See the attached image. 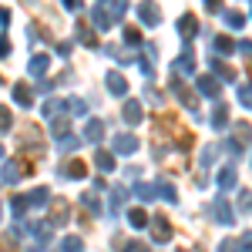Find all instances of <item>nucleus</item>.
Returning <instances> with one entry per match:
<instances>
[{"label":"nucleus","instance_id":"20e7f679","mask_svg":"<svg viewBox=\"0 0 252 252\" xmlns=\"http://www.w3.org/2000/svg\"><path fill=\"white\" fill-rule=\"evenodd\" d=\"M172 71H178V78H189V74H195V54L192 47H185L178 58L172 61Z\"/></svg>","mask_w":252,"mask_h":252},{"label":"nucleus","instance_id":"aec40b11","mask_svg":"<svg viewBox=\"0 0 252 252\" xmlns=\"http://www.w3.org/2000/svg\"><path fill=\"white\" fill-rule=\"evenodd\" d=\"M81 205H84V212L94 215V219L101 215V202H97V195H94V192H84V195H81Z\"/></svg>","mask_w":252,"mask_h":252},{"label":"nucleus","instance_id":"ea45409f","mask_svg":"<svg viewBox=\"0 0 252 252\" xmlns=\"http://www.w3.org/2000/svg\"><path fill=\"white\" fill-rule=\"evenodd\" d=\"M108 54H111L115 61H121V64H131V54H128V51H121V47H108Z\"/></svg>","mask_w":252,"mask_h":252},{"label":"nucleus","instance_id":"ddd939ff","mask_svg":"<svg viewBox=\"0 0 252 252\" xmlns=\"http://www.w3.org/2000/svg\"><path fill=\"white\" fill-rule=\"evenodd\" d=\"M104 84H108V91H111L115 97H125V94H128V81L121 78L118 71H108V78H104Z\"/></svg>","mask_w":252,"mask_h":252},{"label":"nucleus","instance_id":"f257e3e1","mask_svg":"<svg viewBox=\"0 0 252 252\" xmlns=\"http://www.w3.org/2000/svg\"><path fill=\"white\" fill-rule=\"evenodd\" d=\"M249 138H252V128L246 125V121H239V125H235V131H232V138L225 141V152H229L232 158H239V155H242V148L249 145Z\"/></svg>","mask_w":252,"mask_h":252},{"label":"nucleus","instance_id":"a19ab883","mask_svg":"<svg viewBox=\"0 0 252 252\" xmlns=\"http://www.w3.org/2000/svg\"><path fill=\"white\" fill-rule=\"evenodd\" d=\"M125 37H128V44H135V47L141 44V34H138L135 27H125Z\"/></svg>","mask_w":252,"mask_h":252},{"label":"nucleus","instance_id":"8fccbe9b","mask_svg":"<svg viewBox=\"0 0 252 252\" xmlns=\"http://www.w3.org/2000/svg\"><path fill=\"white\" fill-rule=\"evenodd\" d=\"M27 252H44V249H27Z\"/></svg>","mask_w":252,"mask_h":252},{"label":"nucleus","instance_id":"6ab92c4d","mask_svg":"<svg viewBox=\"0 0 252 252\" xmlns=\"http://www.w3.org/2000/svg\"><path fill=\"white\" fill-rule=\"evenodd\" d=\"M61 175H71V178H84V175H88V168H84V161L71 158V161H64V165H61Z\"/></svg>","mask_w":252,"mask_h":252},{"label":"nucleus","instance_id":"1a4fd4ad","mask_svg":"<svg viewBox=\"0 0 252 252\" xmlns=\"http://www.w3.org/2000/svg\"><path fill=\"white\" fill-rule=\"evenodd\" d=\"M178 34H182L185 44H192L195 34H198V20H195L192 14H182V17H178Z\"/></svg>","mask_w":252,"mask_h":252},{"label":"nucleus","instance_id":"393cba45","mask_svg":"<svg viewBox=\"0 0 252 252\" xmlns=\"http://www.w3.org/2000/svg\"><path fill=\"white\" fill-rule=\"evenodd\" d=\"M135 195L141 198V202H152V198L158 195V185H148V182H138V185H135Z\"/></svg>","mask_w":252,"mask_h":252},{"label":"nucleus","instance_id":"58836bf2","mask_svg":"<svg viewBox=\"0 0 252 252\" xmlns=\"http://www.w3.org/2000/svg\"><path fill=\"white\" fill-rule=\"evenodd\" d=\"M239 101H242V108H252V84L239 88Z\"/></svg>","mask_w":252,"mask_h":252},{"label":"nucleus","instance_id":"2f4dec72","mask_svg":"<svg viewBox=\"0 0 252 252\" xmlns=\"http://www.w3.org/2000/svg\"><path fill=\"white\" fill-rule=\"evenodd\" d=\"M47 198H51V192H47L44 185H40V189H34V192H27V202H31V205H44Z\"/></svg>","mask_w":252,"mask_h":252},{"label":"nucleus","instance_id":"6e6552de","mask_svg":"<svg viewBox=\"0 0 252 252\" xmlns=\"http://www.w3.org/2000/svg\"><path fill=\"white\" fill-rule=\"evenodd\" d=\"M67 219H71V205H67V202H51L47 222H51V225H67Z\"/></svg>","mask_w":252,"mask_h":252},{"label":"nucleus","instance_id":"4c0bfd02","mask_svg":"<svg viewBox=\"0 0 252 252\" xmlns=\"http://www.w3.org/2000/svg\"><path fill=\"white\" fill-rule=\"evenodd\" d=\"M225 24H229V27H235V31H239V27H242V24H246V17H242V14H239V10H229V14H225Z\"/></svg>","mask_w":252,"mask_h":252},{"label":"nucleus","instance_id":"de8ad7c7","mask_svg":"<svg viewBox=\"0 0 252 252\" xmlns=\"http://www.w3.org/2000/svg\"><path fill=\"white\" fill-rule=\"evenodd\" d=\"M242 249L252 252V235H242Z\"/></svg>","mask_w":252,"mask_h":252},{"label":"nucleus","instance_id":"7ed1b4c3","mask_svg":"<svg viewBox=\"0 0 252 252\" xmlns=\"http://www.w3.org/2000/svg\"><path fill=\"white\" fill-rule=\"evenodd\" d=\"M209 212H212V219L219 222V225H235V212L229 209L225 198H215L212 205H209Z\"/></svg>","mask_w":252,"mask_h":252},{"label":"nucleus","instance_id":"39448f33","mask_svg":"<svg viewBox=\"0 0 252 252\" xmlns=\"http://www.w3.org/2000/svg\"><path fill=\"white\" fill-rule=\"evenodd\" d=\"M111 145H115L118 155H135L138 152V138L131 135V131H118V135L111 138Z\"/></svg>","mask_w":252,"mask_h":252},{"label":"nucleus","instance_id":"9b49d317","mask_svg":"<svg viewBox=\"0 0 252 252\" xmlns=\"http://www.w3.org/2000/svg\"><path fill=\"white\" fill-rule=\"evenodd\" d=\"M152 239H155V242H168V239H172V225H168L165 215H155V219H152Z\"/></svg>","mask_w":252,"mask_h":252},{"label":"nucleus","instance_id":"412c9836","mask_svg":"<svg viewBox=\"0 0 252 252\" xmlns=\"http://www.w3.org/2000/svg\"><path fill=\"white\" fill-rule=\"evenodd\" d=\"M94 24H97V31H108V27L115 24L111 10H108V7H94Z\"/></svg>","mask_w":252,"mask_h":252},{"label":"nucleus","instance_id":"b1692460","mask_svg":"<svg viewBox=\"0 0 252 252\" xmlns=\"http://www.w3.org/2000/svg\"><path fill=\"white\" fill-rule=\"evenodd\" d=\"M212 47H215V54H232L239 44H235L232 37H225V34H222V37H215V40H212Z\"/></svg>","mask_w":252,"mask_h":252},{"label":"nucleus","instance_id":"3c124183","mask_svg":"<svg viewBox=\"0 0 252 252\" xmlns=\"http://www.w3.org/2000/svg\"><path fill=\"white\" fill-rule=\"evenodd\" d=\"M182 252H198V249H182Z\"/></svg>","mask_w":252,"mask_h":252},{"label":"nucleus","instance_id":"f03ea898","mask_svg":"<svg viewBox=\"0 0 252 252\" xmlns=\"http://www.w3.org/2000/svg\"><path fill=\"white\" fill-rule=\"evenodd\" d=\"M138 17H141L145 27H158V24H161V10H158L155 0H141V3H138Z\"/></svg>","mask_w":252,"mask_h":252},{"label":"nucleus","instance_id":"a211bd4d","mask_svg":"<svg viewBox=\"0 0 252 252\" xmlns=\"http://www.w3.org/2000/svg\"><path fill=\"white\" fill-rule=\"evenodd\" d=\"M209 67L215 71V78H222V81H235V71L225 64V61H219V58H212L209 61Z\"/></svg>","mask_w":252,"mask_h":252},{"label":"nucleus","instance_id":"79ce46f5","mask_svg":"<svg viewBox=\"0 0 252 252\" xmlns=\"http://www.w3.org/2000/svg\"><path fill=\"white\" fill-rule=\"evenodd\" d=\"M121 252H148V246H145V242H125Z\"/></svg>","mask_w":252,"mask_h":252},{"label":"nucleus","instance_id":"e433bc0d","mask_svg":"<svg viewBox=\"0 0 252 252\" xmlns=\"http://www.w3.org/2000/svg\"><path fill=\"white\" fill-rule=\"evenodd\" d=\"M242 249V239H222L219 242V252H239Z\"/></svg>","mask_w":252,"mask_h":252},{"label":"nucleus","instance_id":"423d86ee","mask_svg":"<svg viewBox=\"0 0 252 252\" xmlns=\"http://www.w3.org/2000/svg\"><path fill=\"white\" fill-rule=\"evenodd\" d=\"M172 91H175V97H178V101H182L192 115H198V101H195V94L185 88V84H182V78H172Z\"/></svg>","mask_w":252,"mask_h":252},{"label":"nucleus","instance_id":"49530a36","mask_svg":"<svg viewBox=\"0 0 252 252\" xmlns=\"http://www.w3.org/2000/svg\"><path fill=\"white\" fill-rule=\"evenodd\" d=\"M239 51L242 54H252V40H239Z\"/></svg>","mask_w":252,"mask_h":252},{"label":"nucleus","instance_id":"7c9ffc66","mask_svg":"<svg viewBox=\"0 0 252 252\" xmlns=\"http://www.w3.org/2000/svg\"><path fill=\"white\" fill-rule=\"evenodd\" d=\"M125 202H128V189H121V185H115V189H111V209H121V205H125Z\"/></svg>","mask_w":252,"mask_h":252},{"label":"nucleus","instance_id":"cd10ccee","mask_svg":"<svg viewBox=\"0 0 252 252\" xmlns=\"http://www.w3.org/2000/svg\"><path fill=\"white\" fill-rule=\"evenodd\" d=\"M61 252H84V239H81V235H67V239L61 242Z\"/></svg>","mask_w":252,"mask_h":252},{"label":"nucleus","instance_id":"0eeeda50","mask_svg":"<svg viewBox=\"0 0 252 252\" xmlns=\"http://www.w3.org/2000/svg\"><path fill=\"white\" fill-rule=\"evenodd\" d=\"M51 131H54V138L61 141V148H71V152L78 148V138L71 135V125H67V121H54V125H51Z\"/></svg>","mask_w":252,"mask_h":252},{"label":"nucleus","instance_id":"473e14b6","mask_svg":"<svg viewBox=\"0 0 252 252\" xmlns=\"http://www.w3.org/2000/svg\"><path fill=\"white\" fill-rule=\"evenodd\" d=\"M158 195H161V198H168V202H175V198H178V192H175V185H172V182H165V178L158 182Z\"/></svg>","mask_w":252,"mask_h":252},{"label":"nucleus","instance_id":"09e8293b","mask_svg":"<svg viewBox=\"0 0 252 252\" xmlns=\"http://www.w3.org/2000/svg\"><path fill=\"white\" fill-rule=\"evenodd\" d=\"M205 7H209V10H219V7H222V0H205Z\"/></svg>","mask_w":252,"mask_h":252},{"label":"nucleus","instance_id":"c85d7f7f","mask_svg":"<svg viewBox=\"0 0 252 252\" xmlns=\"http://www.w3.org/2000/svg\"><path fill=\"white\" fill-rule=\"evenodd\" d=\"M94 165L101 168V172H111V168H115V155H111V152H97Z\"/></svg>","mask_w":252,"mask_h":252},{"label":"nucleus","instance_id":"603ef678","mask_svg":"<svg viewBox=\"0 0 252 252\" xmlns=\"http://www.w3.org/2000/svg\"><path fill=\"white\" fill-rule=\"evenodd\" d=\"M101 3H108V0H101Z\"/></svg>","mask_w":252,"mask_h":252},{"label":"nucleus","instance_id":"a878e982","mask_svg":"<svg viewBox=\"0 0 252 252\" xmlns=\"http://www.w3.org/2000/svg\"><path fill=\"white\" fill-rule=\"evenodd\" d=\"M84 138L97 145V141L104 138V125H101V121H88V128H84Z\"/></svg>","mask_w":252,"mask_h":252},{"label":"nucleus","instance_id":"2eb2a0df","mask_svg":"<svg viewBox=\"0 0 252 252\" xmlns=\"http://www.w3.org/2000/svg\"><path fill=\"white\" fill-rule=\"evenodd\" d=\"M212 128L215 131H222V128H229V104H222V101H215V108H212Z\"/></svg>","mask_w":252,"mask_h":252},{"label":"nucleus","instance_id":"37998d69","mask_svg":"<svg viewBox=\"0 0 252 252\" xmlns=\"http://www.w3.org/2000/svg\"><path fill=\"white\" fill-rule=\"evenodd\" d=\"M61 3H64L67 10H81V7H84V0H61Z\"/></svg>","mask_w":252,"mask_h":252},{"label":"nucleus","instance_id":"a18cd8bd","mask_svg":"<svg viewBox=\"0 0 252 252\" xmlns=\"http://www.w3.org/2000/svg\"><path fill=\"white\" fill-rule=\"evenodd\" d=\"M0 118H3V135H7V131H10V111L3 108V111H0Z\"/></svg>","mask_w":252,"mask_h":252},{"label":"nucleus","instance_id":"72a5a7b5","mask_svg":"<svg viewBox=\"0 0 252 252\" xmlns=\"http://www.w3.org/2000/svg\"><path fill=\"white\" fill-rule=\"evenodd\" d=\"M108 10H111V17H125V10H128V0H108Z\"/></svg>","mask_w":252,"mask_h":252},{"label":"nucleus","instance_id":"c9c22d12","mask_svg":"<svg viewBox=\"0 0 252 252\" xmlns=\"http://www.w3.org/2000/svg\"><path fill=\"white\" fill-rule=\"evenodd\" d=\"M215 155H219V148H215V145H205V148H202V158H198V161H202V168H205V165H212Z\"/></svg>","mask_w":252,"mask_h":252},{"label":"nucleus","instance_id":"c03bdc74","mask_svg":"<svg viewBox=\"0 0 252 252\" xmlns=\"http://www.w3.org/2000/svg\"><path fill=\"white\" fill-rule=\"evenodd\" d=\"M71 111H74V115H84V111H88V104H84V101H71Z\"/></svg>","mask_w":252,"mask_h":252},{"label":"nucleus","instance_id":"f3484780","mask_svg":"<svg viewBox=\"0 0 252 252\" xmlns=\"http://www.w3.org/2000/svg\"><path fill=\"white\" fill-rule=\"evenodd\" d=\"M198 91H202V94L205 97H219V91H222V78H209V74H205V78L198 81Z\"/></svg>","mask_w":252,"mask_h":252},{"label":"nucleus","instance_id":"f8f14e48","mask_svg":"<svg viewBox=\"0 0 252 252\" xmlns=\"http://www.w3.org/2000/svg\"><path fill=\"white\" fill-rule=\"evenodd\" d=\"M47 67H51V58L47 54H34L31 58V64H27V71H31V78H47Z\"/></svg>","mask_w":252,"mask_h":252},{"label":"nucleus","instance_id":"dca6fc26","mask_svg":"<svg viewBox=\"0 0 252 252\" xmlns=\"http://www.w3.org/2000/svg\"><path fill=\"white\" fill-rule=\"evenodd\" d=\"M14 101H17L20 108H31V104H34V91H31V84L17 81V84H14Z\"/></svg>","mask_w":252,"mask_h":252},{"label":"nucleus","instance_id":"c756f323","mask_svg":"<svg viewBox=\"0 0 252 252\" xmlns=\"http://www.w3.org/2000/svg\"><path fill=\"white\" fill-rule=\"evenodd\" d=\"M128 222H131L135 229H145V225H148V212H145V209H131V212H128Z\"/></svg>","mask_w":252,"mask_h":252},{"label":"nucleus","instance_id":"4be33fe9","mask_svg":"<svg viewBox=\"0 0 252 252\" xmlns=\"http://www.w3.org/2000/svg\"><path fill=\"white\" fill-rule=\"evenodd\" d=\"M235 178H239V175H235V168H222L215 182H219V189H222V192H229V189H235Z\"/></svg>","mask_w":252,"mask_h":252},{"label":"nucleus","instance_id":"4468645a","mask_svg":"<svg viewBox=\"0 0 252 252\" xmlns=\"http://www.w3.org/2000/svg\"><path fill=\"white\" fill-rule=\"evenodd\" d=\"M74 34H78V40L84 44V47H97V37H94V31H91V24L84 17H78V27H74Z\"/></svg>","mask_w":252,"mask_h":252},{"label":"nucleus","instance_id":"bb28decb","mask_svg":"<svg viewBox=\"0 0 252 252\" xmlns=\"http://www.w3.org/2000/svg\"><path fill=\"white\" fill-rule=\"evenodd\" d=\"M61 108H67V101H61V97H51V101H44V108H40V115L44 118H54Z\"/></svg>","mask_w":252,"mask_h":252},{"label":"nucleus","instance_id":"f704fd0d","mask_svg":"<svg viewBox=\"0 0 252 252\" xmlns=\"http://www.w3.org/2000/svg\"><path fill=\"white\" fill-rule=\"evenodd\" d=\"M239 212H252V189L239 192Z\"/></svg>","mask_w":252,"mask_h":252},{"label":"nucleus","instance_id":"9d476101","mask_svg":"<svg viewBox=\"0 0 252 252\" xmlns=\"http://www.w3.org/2000/svg\"><path fill=\"white\" fill-rule=\"evenodd\" d=\"M121 118H125V125H141V101L128 97V101L121 104Z\"/></svg>","mask_w":252,"mask_h":252},{"label":"nucleus","instance_id":"5701e85b","mask_svg":"<svg viewBox=\"0 0 252 252\" xmlns=\"http://www.w3.org/2000/svg\"><path fill=\"white\" fill-rule=\"evenodd\" d=\"M14 182H20V168L10 158H3V185H14Z\"/></svg>","mask_w":252,"mask_h":252}]
</instances>
